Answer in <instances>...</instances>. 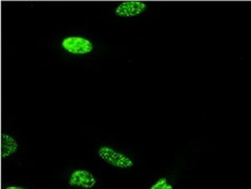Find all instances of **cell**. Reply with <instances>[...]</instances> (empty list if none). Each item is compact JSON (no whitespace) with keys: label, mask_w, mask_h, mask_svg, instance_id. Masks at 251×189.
Segmentation results:
<instances>
[{"label":"cell","mask_w":251,"mask_h":189,"mask_svg":"<svg viewBox=\"0 0 251 189\" xmlns=\"http://www.w3.org/2000/svg\"><path fill=\"white\" fill-rule=\"evenodd\" d=\"M18 142L16 138L7 135L2 134L1 135V158H10L13 155H15L18 150Z\"/></svg>","instance_id":"cell-5"},{"label":"cell","mask_w":251,"mask_h":189,"mask_svg":"<svg viewBox=\"0 0 251 189\" xmlns=\"http://www.w3.org/2000/svg\"><path fill=\"white\" fill-rule=\"evenodd\" d=\"M147 9V4L143 1H124L115 10L116 16L122 18H130L141 15Z\"/></svg>","instance_id":"cell-4"},{"label":"cell","mask_w":251,"mask_h":189,"mask_svg":"<svg viewBox=\"0 0 251 189\" xmlns=\"http://www.w3.org/2000/svg\"><path fill=\"white\" fill-rule=\"evenodd\" d=\"M68 183L71 187L92 189L97 184V180H96L92 172L83 169H78L72 172Z\"/></svg>","instance_id":"cell-3"},{"label":"cell","mask_w":251,"mask_h":189,"mask_svg":"<svg viewBox=\"0 0 251 189\" xmlns=\"http://www.w3.org/2000/svg\"><path fill=\"white\" fill-rule=\"evenodd\" d=\"M150 189H174V186L169 183L166 178H161L152 184Z\"/></svg>","instance_id":"cell-6"},{"label":"cell","mask_w":251,"mask_h":189,"mask_svg":"<svg viewBox=\"0 0 251 189\" xmlns=\"http://www.w3.org/2000/svg\"><path fill=\"white\" fill-rule=\"evenodd\" d=\"M4 189H27V188H24V187H19V186H9Z\"/></svg>","instance_id":"cell-7"},{"label":"cell","mask_w":251,"mask_h":189,"mask_svg":"<svg viewBox=\"0 0 251 189\" xmlns=\"http://www.w3.org/2000/svg\"><path fill=\"white\" fill-rule=\"evenodd\" d=\"M61 46L64 50L77 56H84L91 54L94 50L93 42L84 37L80 36H70L62 40Z\"/></svg>","instance_id":"cell-2"},{"label":"cell","mask_w":251,"mask_h":189,"mask_svg":"<svg viewBox=\"0 0 251 189\" xmlns=\"http://www.w3.org/2000/svg\"><path fill=\"white\" fill-rule=\"evenodd\" d=\"M98 156L101 160L110 166H114L119 169H127L134 166V160L123 152L118 151L112 147L101 146L98 149Z\"/></svg>","instance_id":"cell-1"}]
</instances>
